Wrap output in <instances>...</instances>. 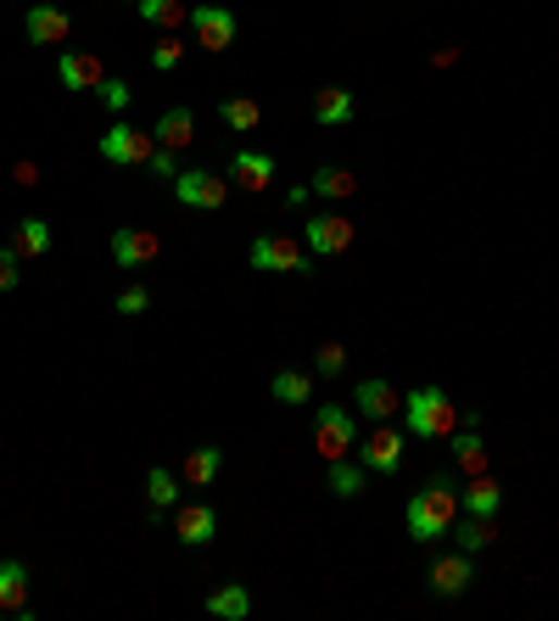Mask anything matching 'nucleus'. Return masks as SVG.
<instances>
[{
	"label": "nucleus",
	"mask_w": 559,
	"mask_h": 621,
	"mask_svg": "<svg viewBox=\"0 0 559 621\" xmlns=\"http://www.w3.org/2000/svg\"><path fill=\"white\" fill-rule=\"evenodd\" d=\"M459 516H464V504H459V482H454V476H431V482L409 498V510H403V521H409V537H414V543H436V537H448Z\"/></svg>",
	"instance_id": "1"
},
{
	"label": "nucleus",
	"mask_w": 559,
	"mask_h": 621,
	"mask_svg": "<svg viewBox=\"0 0 559 621\" xmlns=\"http://www.w3.org/2000/svg\"><path fill=\"white\" fill-rule=\"evenodd\" d=\"M459 425H475V414H459V403L443 386H420V393L403 398V432L420 443H448Z\"/></svg>",
	"instance_id": "2"
},
{
	"label": "nucleus",
	"mask_w": 559,
	"mask_h": 621,
	"mask_svg": "<svg viewBox=\"0 0 559 621\" xmlns=\"http://www.w3.org/2000/svg\"><path fill=\"white\" fill-rule=\"evenodd\" d=\"M313 448H319V459H347L352 448H358V414L352 409H341V403H319L313 409Z\"/></svg>",
	"instance_id": "3"
},
{
	"label": "nucleus",
	"mask_w": 559,
	"mask_h": 621,
	"mask_svg": "<svg viewBox=\"0 0 559 621\" xmlns=\"http://www.w3.org/2000/svg\"><path fill=\"white\" fill-rule=\"evenodd\" d=\"M252 269H269V275H319V258L291 236H258L252 241Z\"/></svg>",
	"instance_id": "4"
},
{
	"label": "nucleus",
	"mask_w": 559,
	"mask_h": 621,
	"mask_svg": "<svg viewBox=\"0 0 559 621\" xmlns=\"http://www.w3.org/2000/svg\"><path fill=\"white\" fill-rule=\"evenodd\" d=\"M403 443H409V432L403 425H386V420H375V432L358 443L352 454H358V464H364L370 476H397V464H403Z\"/></svg>",
	"instance_id": "5"
},
{
	"label": "nucleus",
	"mask_w": 559,
	"mask_h": 621,
	"mask_svg": "<svg viewBox=\"0 0 559 621\" xmlns=\"http://www.w3.org/2000/svg\"><path fill=\"white\" fill-rule=\"evenodd\" d=\"M352 219H341V213H313L308 224H302V247L325 263V258H341L347 247H352Z\"/></svg>",
	"instance_id": "6"
},
{
	"label": "nucleus",
	"mask_w": 559,
	"mask_h": 621,
	"mask_svg": "<svg viewBox=\"0 0 559 621\" xmlns=\"http://www.w3.org/2000/svg\"><path fill=\"white\" fill-rule=\"evenodd\" d=\"M151 151H157V135H146V129H135V124H112V129L101 135V158L117 163V169H146Z\"/></svg>",
	"instance_id": "7"
},
{
	"label": "nucleus",
	"mask_w": 559,
	"mask_h": 621,
	"mask_svg": "<svg viewBox=\"0 0 559 621\" xmlns=\"http://www.w3.org/2000/svg\"><path fill=\"white\" fill-rule=\"evenodd\" d=\"M174 197L179 208H202V213H219L229 202V179L208 174V169H179L174 174Z\"/></svg>",
	"instance_id": "8"
},
{
	"label": "nucleus",
	"mask_w": 559,
	"mask_h": 621,
	"mask_svg": "<svg viewBox=\"0 0 559 621\" xmlns=\"http://www.w3.org/2000/svg\"><path fill=\"white\" fill-rule=\"evenodd\" d=\"M190 28H196V46L213 57L235 46V12H224V7H190Z\"/></svg>",
	"instance_id": "9"
},
{
	"label": "nucleus",
	"mask_w": 559,
	"mask_h": 621,
	"mask_svg": "<svg viewBox=\"0 0 559 621\" xmlns=\"http://www.w3.org/2000/svg\"><path fill=\"white\" fill-rule=\"evenodd\" d=\"M425 576H431V594H443V599L470 594V582H475V571H470V555H464V549H459V555H436Z\"/></svg>",
	"instance_id": "10"
},
{
	"label": "nucleus",
	"mask_w": 559,
	"mask_h": 621,
	"mask_svg": "<svg viewBox=\"0 0 559 621\" xmlns=\"http://www.w3.org/2000/svg\"><path fill=\"white\" fill-rule=\"evenodd\" d=\"M352 403H358V414H370V420H392L397 409H403L397 386L381 381V375H364V381H358V386H352Z\"/></svg>",
	"instance_id": "11"
},
{
	"label": "nucleus",
	"mask_w": 559,
	"mask_h": 621,
	"mask_svg": "<svg viewBox=\"0 0 559 621\" xmlns=\"http://www.w3.org/2000/svg\"><path fill=\"white\" fill-rule=\"evenodd\" d=\"M157 252H163V241L151 236V229H135V224H124V229H112V258L124 263V269H146Z\"/></svg>",
	"instance_id": "12"
},
{
	"label": "nucleus",
	"mask_w": 559,
	"mask_h": 621,
	"mask_svg": "<svg viewBox=\"0 0 559 621\" xmlns=\"http://www.w3.org/2000/svg\"><path fill=\"white\" fill-rule=\"evenodd\" d=\"M459 504H464V516H498L504 510V482L493 471L470 476V482H459Z\"/></svg>",
	"instance_id": "13"
},
{
	"label": "nucleus",
	"mask_w": 559,
	"mask_h": 621,
	"mask_svg": "<svg viewBox=\"0 0 559 621\" xmlns=\"http://www.w3.org/2000/svg\"><path fill=\"white\" fill-rule=\"evenodd\" d=\"M174 532L185 549H202V543L219 537V516H213V504H185V510L174 516Z\"/></svg>",
	"instance_id": "14"
},
{
	"label": "nucleus",
	"mask_w": 559,
	"mask_h": 621,
	"mask_svg": "<svg viewBox=\"0 0 559 621\" xmlns=\"http://www.w3.org/2000/svg\"><path fill=\"white\" fill-rule=\"evenodd\" d=\"M57 79L67 85V90H101V57H90V51H62L57 57Z\"/></svg>",
	"instance_id": "15"
},
{
	"label": "nucleus",
	"mask_w": 559,
	"mask_h": 621,
	"mask_svg": "<svg viewBox=\"0 0 559 621\" xmlns=\"http://www.w3.org/2000/svg\"><path fill=\"white\" fill-rule=\"evenodd\" d=\"M23 34H28L34 46H62L67 34H73V17H67V12H57V7H28Z\"/></svg>",
	"instance_id": "16"
},
{
	"label": "nucleus",
	"mask_w": 559,
	"mask_h": 621,
	"mask_svg": "<svg viewBox=\"0 0 559 621\" xmlns=\"http://www.w3.org/2000/svg\"><path fill=\"white\" fill-rule=\"evenodd\" d=\"M229 179L258 197V190L274 185V158H269V151H235V158H229Z\"/></svg>",
	"instance_id": "17"
},
{
	"label": "nucleus",
	"mask_w": 559,
	"mask_h": 621,
	"mask_svg": "<svg viewBox=\"0 0 559 621\" xmlns=\"http://www.w3.org/2000/svg\"><path fill=\"white\" fill-rule=\"evenodd\" d=\"M151 135H157V146H169V151H185V146L196 140V112H190V107H169L163 119L151 124Z\"/></svg>",
	"instance_id": "18"
},
{
	"label": "nucleus",
	"mask_w": 559,
	"mask_h": 621,
	"mask_svg": "<svg viewBox=\"0 0 559 621\" xmlns=\"http://www.w3.org/2000/svg\"><path fill=\"white\" fill-rule=\"evenodd\" d=\"M0 610L28 616V566L23 560H0Z\"/></svg>",
	"instance_id": "19"
},
{
	"label": "nucleus",
	"mask_w": 559,
	"mask_h": 621,
	"mask_svg": "<svg viewBox=\"0 0 559 621\" xmlns=\"http://www.w3.org/2000/svg\"><path fill=\"white\" fill-rule=\"evenodd\" d=\"M313 124H325V129H336V124H352V90H341V85L313 90Z\"/></svg>",
	"instance_id": "20"
},
{
	"label": "nucleus",
	"mask_w": 559,
	"mask_h": 621,
	"mask_svg": "<svg viewBox=\"0 0 559 621\" xmlns=\"http://www.w3.org/2000/svg\"><path fill=\"white\" fill-rule=\"evenodd\" d=\"M448 443H454V454H459V482H470V476L487 471V443L475 437V425H459Z\"/></svg>",
	"instance_id": "21"
},
{
	"label": "nucleus",
	"mask_w": 559,
	"mask_h": 621,
	"mask_svg": "<svg viewBox=\"0 0 559 621\" xmlns=\"http://www.w3.org/2000/svg\"><path fill=\"white\" fill-rule=\"evenodd\" d=\"M135 17L151 23V28H163V34H174V28L190 23V7H185V0H135Z\"/></svg>",
	"instance_id": "22"
},
{
	"label": "nucleus",
	"mask_w": 559,
	"mask_h": 621,
	"mask_svg": "<svg viewBox=\"0 0 559 621\" xmlns=\"http://www.w3.org/2000/svg\"><path fill=\"white\" fill-rule=\"evenodd\" d=\"M179 493H185V482H179L174 471H163V464H157V471H146V504H151V516L174 510Z\"/></svg>",
	"instance_id": "23"
},
{
	"label": "nucleus",
	"mask_w": 559,
	"mask_h": 621,
	"mask_svg": "<svg viewBox=\"0 0 559 621\" xmlns=\"http://www.w3.org/2000/svg\"><path fill=\"white\" fill-rule=\"evenodd\" d=\"M219 471H224V454H219V448H190L179 482H185V487H208V482H219Z\"/></svg>",
	"instance_id": "24"
},
{
	"label": "nucleus",
	"mask_w": 559,
	"mask_h": 621,
	"mask_svg": "<svg viewBox=\"0 0 559 621\" xmlns=\"http://www.w3.org/2000/svg\"><path fill=\"white\" fill-rule=\"evenodd\" d=\"M308 190H313V197H325V202H341V197H358V179H352L347 169H336V163H325V169H313V179H308Z\"/></svg>",
	"instance_id": "25"
},
{
	"label": "nucleus",
	"mask_w": 559,
	"mask_h": 621,
	"mask_svg": "<svg viewBox=\"0 0 559 621\" xmlns=\"http://www.w3.org/2000/svg\"><path fill=\"white\" fill-rule=\"evenodd\" d=\"M454 532H459V549H464V555H482L487 543L498 537V516H459Z\"/></svg>",
	"instance_id": "26"
},
{
	"label": "nucleus",
	"mask_w": 559,
	"mask_h": 621,
	"mask_svg": "<svg viewBox=\"0 0 559 621\" xmlns=\"http://www.w3.org/2000/svg\"><path fill=\"white\" fill-rule=\"evenodd\" d=\"M208 616L241 621V616H252V594L241 588V582H224V588H213V594H208Z\"/></svg>",
	"instance_id": "27"
},
{
	"label": "nucleus",
	"mask_w": 559,
	"mask_h": 621,
	"mask_svg": "<svg viewBox=\"0 0 559 621\" xmlns=\"http://www.w3.org/2000/svg\"><path fill=\"white\" fill-rule=\"evenodd\" d=\"M12 252H17V258H46V252H51V224H46V219H23V224L12 229Z\"/></svg>",
	"instance_id": "28"
},
{
	"label": "nucleus",
	"mask_w": 559,
	"mask_h": 621,
	"mask_svg": "<svg viewBox=\"0 0 559 621\" xmlns=\"http://www.w3.org/2000/svg\"><path fill=\"white\" fill-rule=\"evenodd\" d=\"M219 119H224V129H235V135H252V129L263 124V107H258L252 96H229V101L219 107Z\"/></svg>",
	"instance_id": "29"
},
{
	"label": "nucleus",
	"mask_w": 559,
	"mask_h": 621,
	"mask_svg": "<svg viewBox=\"0 0 559 621\" xmlns=\"http://www.w3.org/2000/svg\"><path fill=\"white\" fill-rule=\"evenodd\" d=\"M269 398H274V403H313V375L280 370V375L269 381Z\"/></svg>",
	"instance_id": "30"
},
{
	"label": "nucleus",
	"mask_w": 559,
	"mask_h": 621,
	"mask_svg": "<svg viewBox=\"0 0 559 621\" xmlns=\"http://www.w3.org/2000/svg\"><path fill=\"white\" fill-rule=\"evenodd\" d=\"M331 493L336 498H358V493H364V482H370V471H364V464H347V459H331Z\"/></svg>",
	"instance_id": "31"
},
{
	"label": "nucleus",
	"mask_w": 559,
	"mask_h": 621,
	"mask_svg": "<svg viewBox=\"0 0 559 621\" xmlns=\"http://www.w3.org/2000/svg\"><path fill=\"white\" fill-rule=\"evenodd\" d=\"M179 62H185V40H174V34H163V40L151 46V67H157V73H174Z\"/></svg>",
	"instance_id": "32"
},
{
	"label": "nucleus",
	"mask_w": 559,
	"mask_h": 621,
	"mask_svg": "<svg viewBox=\"0 0 559 621\" xmlns=\"http://www.w3.org/2000/svg\"><path fill=\"white\" fill-rule=\"evenodd\" d=\"M313 370H319V375H341V370H347V347H341V341H325V347L313 353Z\"/></svg>",
	"instance_id": "33"
},
{
	"label": "nucleus",
	"mask_w": 559,
	"mask_h": 621,
	"mask_svg": "<svg viewBox=\"0 0 559 621\" xmlns=\"http://www.w3.org/2000/svg\"><path fill=\"white\" fill-rule=\"evenodd\" d=\"M96 96H101V107H107V112H124V107L135 101V90H129L124 79H101V90H96Z\"/></svg>",
	"instance_id": "34"
},
{
	"label": "nucleus",
	"mask_w": 559,
	"mask_h": 621,
	"mask_svg": "<svg viewBox=\"0 0 559 621\" xmlns=\"http://www.w3.org/2000/svg\"><path fill=\"white\" fill-rule=\"evenodd\" d=\"M146 308H151L146 286H124V291H117V314H146Z\"/></svg>",
	"instance_id": "35"
},
{
	"label": "nucleus",
	"mask_w": 559,
	"mask_h": 621,
	"mask_svg": "<svg viewBox=\"0 0 559 621\" xmlns=\"http://www.w3.org/2000/svg\"><path fill=\"white\" fill-rule=\"evenodd\" d=\"M23 258L7 247V252H0V291H17V281H23V269H17Z\"/></svg>",
	"instance_id": "36"
},
{
	"label": "nucleus",
	"mask_w": 559,
	"mask_h": 621,
	"mask_svg": "<svg viewBox=\"0 0 559 621\" xmlns=\"http://www.w3.org/2000/svg\"><path fill=\"white\" fill-rule=\"evenodd\" d=\"M146 169H151V174H163V179H174V174H179V158H174V151H169V146H157Z\"/></svg>",
	"instance_id": "37"
}]
</instances>
